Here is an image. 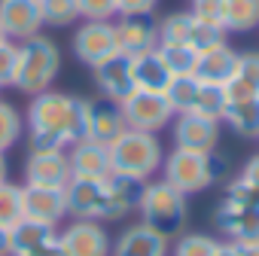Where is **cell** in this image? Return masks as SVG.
Here are the masks:
<instances>
[{"instance_id": "6da1fadb", "label": "cell", "mask_w": 259, "mask_h": 256, "mask_svg": "<svg viewBox=\"0 0 259 256\" xmlns=\"http://www.w3.org/2000/svg\"><path fill=\"white\" fill-rule=\"evenodd\" d=\"M89 101L67 92H40L28 107V147L31 153H67L76 141H85Z\"/></svg>"}, {"instance_id": "7a4b0ae2", "label": "cell", "mask_w": 259, "mask_h": 256, "mask_svg": "<svg viewBox=\"0 0 259 256\" xmlns=\"http://www.w3.org/2000/svg\"><path fill=\"white\" fill-rule=\"evenodd\" d=\"M162 180L168 186H174L177 192H183L186 198L195 195V192H204L210 189L226 171H229V162L220 159V153H192V150H180L174 147L165 159H162Z\"/></svg>"}, {"instance_id": "3957f363", "label": "cell", "mask_w": 259, "mask_h": 256, "mask_svg": "<svg viewBox=\"0 0 259 256\" xmlns=\"http://www.w3.org/2000/svg\"><path fill=\"white\" fill-rule=\"evenodd\" d=\"M58 70H61V52H58V46L49 37L34 34V37H28V40L19 43L13 89H19L22 95L34 98V95L52 89Z\"/></svg>"}, {"instance_id": "277c9868", "label": "cell", "mask_w": 259, "mask_h": 256, "mask_svg": "<svg viewBox=\"0 0 259 256\" xmlns=\"http://www.w3.org/2000/svg\"><path fill=\"white\" fill-rule=\"evenodd\" d=\"M213 226L232 241H259V189L244 183L241 177L232 180L223 192V201L213 214Z\"/></svg>"}, {"instance_id": "5b68a950", "label": "cell", "mask_w": 259, "mask_h": 256, "mask_svg": "<svg viewBox=\"0 0 259 256\" xmlns=\"http://www.w3.org/2000/svg\"><path fill=\"white\" fill-rule=\"evenodd\" d=\"M138 210H141V223H147L150 229H156L168 241L174 235H180L183 226H186V220H189V201H186V195L177 192L174 186H168L165 180L147 183Z\"/></svg>"}, {"instance_id": "8992f818", "label": "cell", "mask_w": 259, "mask_h": 256, "mask_svg": "<svg viewBox=\"0 0 259 256\" xmlns=\"http://www.w3.org/2000/svg\"><path fill=\"white\" fill-rule=\"evenodd\" d=\"M162 159H165V150H162L159 138L150 132H138V128H125L110 144L113 171H122V174H135V177L150 180L162 168Z\"/></svg>"}, {"instance_id": "52a82bcc", "label": "cell", "mask_w": 259, "mask_h": 256, "mask_svg": "<svg viewBox=\"0 0 259 256\" xmlns=\"http://www.w3.org/2000/svg\"><path fill=\"white\" fill-rule=\"evenodd\" d=\"M64 198H67V217L70 220H92V223H107V220H122L128 217L119 201L113 198L107 180H85V177H73L64 186Z\"/></svg>"}, {"instance_id": "ba28073f", "label": "cell", "mask_w": 259, "mask_h": 256, "mask_svg": "<svg viewBox=\"0 0 259 256\" xmlns=\"http://www.w3.org/2000/svg\"><path fill=\"white\" fill-rule=\"evenodd\" d=\"M122 116H125V125L128 128H138V132H162L174 122V110L171 104L165 101L162 92H144V89H135L122 104Z\"/></svg>"}, {"instance_id": "9c48e42d", "label": "cell", "mask_w": 259, "mask_h": 256, "mask_svg": "<svg viewBox=\"0 0 259 256\" xmlns=\"http://www.w3.org/2000/svg\"><path fill=\"white\" fill-rule=\"evenodd\" d=\"M73 55L85 67H98L101 61L119 55L116 22H82L73 34Z\"/></svg>"}, {"instance_id": "30bf717a", "label": "cell", "mask_w": 259, "mask_h": 256, "mask_svg": "<svg viewBox=\"0 0 259 256\" xmlns=\"http://www.w3.org/2000/svg\"><path fill=\"white\" fill-rule=\"evenodd\" d=\"M220 119L201 116V113H177L174 116V147L192 150V153H213L220 144Z\"/></svg>"}, {"instance_id": "8fae6325", "label": "cell", "mask_w": 259, "mask_h": 256, "mask_svg": "<svg viewBox=\"0 0 259 256\" xmlns=\"http://www.w3.org/2000/svg\"><path fill=\"white\" fill-rule=\"evenodd\" d=\"M58 244L64 256H110L113 250L107 229L92 220H73L58 232Z\"/></svg>"}, {"instance_id": "7c38bea8", "label": "cell", "mask_w": 259, "mask_h": 256, "mask_svg": "<svg viewBox=\"0 0 259 256\" xmlns=\"http://www.w3.org/2000/svg\"><path fill=\"white\" fill-rule=\"evenodd\" d=\"M22 214H25V220L46 223V226H58V223L67 217L64 189L22 183Z\"/></svg>"}, {"instance_id": "4fadbf2b", "label": "cell", "mask_w": 259, "mask_h": 256, "mask_svg": "<svg viewBox=\"0 0 259 256\" xmlns=\"http://www.w3.org/2000/svg\"><path fill=\"white\" fill-rule=\"evenodd\" d=\"M92 73H95L98 92L107 101H113V104H122L128 95L138 89L135 86V73H132V55H125V52L101 61L98 67H92Z\"/></svg>"}, {"instance_id": "5bb4252c", "label": "cell", "mask_w": 259, "mask_h": 256, "mask_svg": "<svg viewBox=\"0 0 259 256\" xmlns=\"http://www.w3.org/2000/svg\"><path fill=\"white\" fill-rule=\"evenodd\" d=\"M0 28L16 43L40 34V28H46L40 0H0Z\"/></svg>"}, {"instance_id": "9a60e30c", "label": "cell", "mask_w": 259, "mask_h": 256, "mask_svg": "<svg viewBox=\"0 0 259 256\" xmlns=\"http://www.w3.org/2000/svg\"><path fill=\"white\" fill-rule=\"evenodd\" d=\"M73 180L67 153H28L25 159V183L64 189Z\"/></svg>"}, {"instance_id": "2e32d148", "label": "cell", "mask_w": 259, "mask_h": 256, "mask_svg": "<svg viewBox=\"0 0 259 256\" xmlns=\"http://www.w3.org/2000/svg\"><path fill=\"white\" fill-rule=\"evenodd\" d=\"M119 52L125 55H141L159 46V22L150 16H119L116 22Z\"/></svg>"}, {"instance_id": "e0dca14e", "label": "cell", "mask_w": 259, "mask_h": 256, "mask_svg": "<svg viewBox=\"0 0 259 256\" xmlns=\"http://www.w3.org/2000/svg\"><path fill=\"white\" fill-rule=\"evenodd\" d=\"M168 253H171V241L156 229H150L147 223L128 226L110 250V256H168Z\"/></svg>"}, {"instance_id": "ac0fdd59", "label": "cell", "mask_w": 259, "mask_h": 256, "mask_svg": "<svg viewBox=\"0 0 259 256\" xmlns=\"http://www.w3.org/2000/svg\"><path fill=\"white\" fill-rule=\"evenodd\" d=\"M67 159H70V171L73 177H85V180H107L110 171H113V162H110V147L104 144H95V141H76L70 150H67Z\"/></svg>"}, {"instance_id": "d6986e66", "label": "cell", "mask_w": 259, "mask_h": 256, "mask_svg": "<svg viewBox=\"0 0 259 256\" xmlns=\"http://www.w3.org/2000/svg\"><path fill=\"white\" fill-rule=\"evenodd\" d=\"M125 116H122V107L113 104V101H89V128H85V138L95 141V144H104L110 147L122 132H125Z\"/></svg>"}, {"instance_id": "ffe728a7", "label": "cell", "mask_w": 259, "mask_h": 256, "mask_svg": "<svg viewBox=\"0 0 259 256\" xmlns=\"http://www.w3.org/2000/svg\"><path fill=\"white\" fill-rule=\"evenodd\" d=\"M238 58H241V52H235L229 43H220V46H213V49L198 55V64H195L192 76L198 82H210V86H223L226 89V82L232 79V73L238 67Z\"/></svg>"}, {"instance_id": "44dd1931", "label": "cell", "mask_w": 259, "mask_h": 256, "mask_svg": "<svg viewBox=\"0 0 259 256\" xmlns=\"http://www.w3.org/2000/svg\"><path fill=\"white\" fill-rule=\"evenodd\" d=\"M132 73H135V86L144 92H165V86L171 82V70H168L159 46L150 52L132 55Z\"/></svg>"}, {"instance_id": "7402d4cb", "label": "cell", "mask_w": 259, "mask_h": 256, "mask_svg": "<svg viewBox=\"0 0 259 256\" xmlns=\"http://www.w3.org/2000/svg\"><path fill=\"white\" fill-rule=\"evenodd\" d=\"M226 95H229V101L259 98V52H241L238 67H235L232 79L226 82Z\"/></svg>"}, {"instance_id": "603a6c76", "label": "cell", "mask_w": 259, "mask_h": 256, "mask_svg": "<svg viewBox=\"0 0 259 256\" xmlns=\"http://www.w3.org/2000/svg\"><path fill=\"white\" fill-rule=\"evenodd\" d=\"M223 125H229L238 138L247 141H259V98H247V101H229L223 110Z\"/></svg>"}, {"instance_id": "cb8c5ba5", "label": "cell", "mask_w": 259, "mask_h": 256, "mask_svg": "<svg viewBox=\"0 0 259 256\" xmlns=\"http://www.w3.org/2000/svg\"><path fill=\"white\" fill-rule=\"evenodd\" d=\"M147 183H150V180L135 177V174H122V171H110V177H107V186H110L113 198L119 201V207H122L125 214L138 210V204H141V198H144Z\"/></svg>"}, {"instance_id": "d4e9b609", "label": "cell", "mask_w": 259, "mask_h": 256, "mask_svg": "<svg viewBox=\"0 0 259 256\" xmlns=\"http://www.w3.org/2000/svg\"><path fill=\"white\" fill-rule=\"evenodd\" d=\"M259 28V0H226L223 31L226 34H250Z\"/></svg>"}, {"instance_id": "484cf974", "label": "cell", "mask_w": 259, "mask_h": 256, "mask_svg": "<svg viewBox=\"0 0 259 256\" xmlns=\"http://www.w3.org/2000/svg\"><path fill=\"white\" fill-rule=\"evenodd\" d=\"M198 79L195 76H171V82L165 86V101L171 104V110H174V116L177 113H189L192 107H195V95H198Z\"/></svg>"}, {"instance_id": "4316f807", "label": "cell", "mask_w": 259, "mask_h": 256, "mask_svg": "<svg viewBox=\"0 0 259 256\" xmlns=\"http://www.w3.org/2000/svg\"><path fill=\"white\" fill-rule=\"evenodd\" d=\"M189 28L192 13H168L159 19V46H189Z\"/></svg>"}, {"instance_id": "83f0119b", "label": "cell", "mask_w": 259, "mask_h": 256, "mask_svg": "<svg viewBox=\"0 0 259 256\" xmlns=\"http://www.w3.org/2000/svg\"><path fill=\"white\" fill-rule=\"evenodd\" d=\"M25 135V119L22 113L10 104V101H0V153L13 150Z\"/></svg>"}, {"instance_id": "f1b7e54d", "label": "cell", "mask_w": 259, "mask_h": 256, "mask_svg": "<svg viewBox=\"0 0 259 256\" xmlns=\"http://www.w3.org/2000/svg\"><path fill=\"white\" fill-rule=\"evenodd\" d=\"M220 43H226V31H223V25H217V22H204V19H195V16H192L189 46L201 55V52H207V49H213V46H220Z\"/></svg>"}, {"instance_id": "f546056e", "label": "cell", "mask_w": 259, "mask_h": 256, "mask_svg": "<svg viewBox=\"0 0 259 256\" xmlns=\"http://www.w3.org/2000/svg\"><path fill=\"white\" fill-rule=\"evenodd\" d=\"M226 104H229V95H226L223 86L201 82V86H198V95H195V107H192V113H201V116H210V119H223Z\"/></svg>"}, {"instance_id": "4dcf8cb0", "label": "cell", "mask_w": 259, "mask_h": 256, "mask_svg": "<svg viewBox=\"0 0 259 256\" xmlns=\"http://www.w3.org/2000/svg\"><path fill=\"white\" fill-rule=\"evenodd\" d=\"M19 220H25V214H22V186H16L10 180H0V226L13 229Z\"/></svg>"}, {"instance_id": "1f68e13d", "label": "cell", "mask_w": 259, "mask_h": 256, "mask_svg": "<svg viewBox=\"0 0 259 256\" xmlns=\"http://www.w3.org/2000/svg\"><path fill=\"white\" fill-rule=\"evenodd\" d=\"M171 76H192L195 64H198V52L192 46H159Z\"/></svg>"}, {"instance_id": "d6a6232c", "label": "cell", "mask_w": 259, "mask_h": 256, "mask_svg": "<svg viewBox=\"0 0 259 256\" xmlns=\"http://www.w3.org/2000/svg\"><path fill=\"white\" fill-rule=\"evenodd\" d=\"M40 13H43V25L52 28H67L79 19L76 0H40Z\"/></svg>"}, {"instance_id": "836d02e7", "label": "cell", "mask_w": 259, "mask_h": 256, "mask_svg": "<svg viewBox=\"0 0 259 256\" xmlns=\"http://www.w3.org/2000/svg\"><path fill=\"white\" fill-rule=\"evenodd\" d=\"M217 238L210 235H201V232H189V235H180L174 241V256H213L217 250Z\"/></svg>"}, {"instance_id": "e575fe53", "label": "cell", "mask_w": 259, "mask_h": 256, "mask_svg": "<svg viewBox=\"0 0 259 256\" xmlns=\"http://www.w3.org/2000/svg\"><path fill=\"white\" fill-rule=\"evenodd\" d=\"M82 22H113L119 16L116 0H76Z\"/></svg>"}, {"instance_id": "d590c367", "label": "cell", "mask_w": 259, "mask_h": 256, "mask_svg": "<svg viewBox=\"0 0 259 256\" xmlns=\"http://www.w3.org/2000/svg\"><path fill=\"white\" fill-rule=\"evenodd\" d=\"M16 55H19V43L16 40H0V89L13 86L16 76Z\"/></svg>"}, {"instance_id": "8d00e7d4", "label": "cell", "mask_w": 259, "mask_h": 256, "mask_svg": "<svg viewBox=\"0 0 259 256\" xmlns=\"http://www.w3.org/2000/svg\"><path fill=\"white\" fill-rule=\"evenodd\" d=\"M195 19H204V22H217L223 25V13H226V0H192V10H189Z\"/></svg>"}, {"instance_id": "74e56055", "label": "cell", "mask_w": 259, "mask_h": 256, "mask_svg": "<svg viewBox=\"0 0 259 256\" xmlns=\"http://www.w3.org/2000/svg\"><path fill=\"white\" fill-rule=\"evenodd\" d=\"M159 0H116L119 16H150Z\"/></svg>"}, {"instance_id": "f35d334b", "label": "cell", "mask_w": 259, "mask_h": 256, "mask_svg": "<svg viewBox=\"0 0 259 256\" xmlns=\"http://www.w3.org/2000/svg\"><path fill=\"white\" fill-rule=\"evenodd\" d=\"M241 180H244V183H250L253 189H259V153L247 159V165L241 168Z\"/></svg>"}, {"instance_id": "ab89813d", "label": "cell", "mask_w": 259, "mask_h": 256, "mask_svg": "<svg viewBox=\"0 0 259 256\" xmlns=\"http://www.w3.org/2000/svg\"><path fill=\"white\" fill-rule=\"evenodd\" d=\"M235 256H259V241H238Z\"/></svg>"}, {"instance_id": "60d3db41", "label": "cell", "mask_w": 259, "mask_h": 256, "mask_svg": "<svg viewBox=\"0 0 259 256\" xmlns=\"http://www.w3.org/2000/svg\"><path fill=\"white\" fill-rule=\"evenodd\" d=\"M0 256H10V229L0 226Z\"/></svg>"}, {"instance_id": "b9f144b4", "label": "cell", "mask_w": 259, "mask_h": 256, "mask_svg": "<svg viewBox=\"0 0 259 256\" xmlns=\"http://www.w3.org/2000/svg\"><path fill=\"white\" fill-rule=\"evenodd\" d=\"M213 256H235V244H232V241H226V244L220 241L217 250H213Z\"/></svg>"}, {"instance_id": "7bdbcfd3", "label": "cell", "mask_w": 259, "mask_h": 256, "mask_svg": "<svg viewBox=\"0 0 259 256\" xmlns=\"http://www.w3.org/2000/svg\"><path fill=\"white\" fill-rule=\"evenodd\" d=\"M7 171H10V165H7V153H0V180H7Z\"/></svg>"}, {"instance_id": "ee69618b", "label": "cell", "mask_w": 259, "mask_h": 256, "mask_svg": "<svg viewBox=\"0 0 259 256\" xmlns=\"http://www.w3.org/2000/svg\"><path fill=\"white\" fill-rule=\"evenodd\" d=\"M0 40H7V34H4V28H0Z\"/></svg>"}]
</instances>
